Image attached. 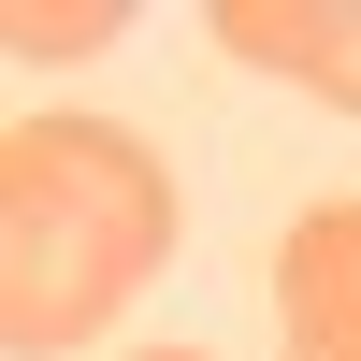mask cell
I'll list each match as a JSON object with an SVG mask.
<instances>
[{"instance_id":"cell-2","label":"cell","mask_w":361,"mask_h":361,"mask_svg":"<svg viewBox=\"0 0 361 361\" xmlns=\"http://www.w3.org/2000/svg\"><path fill=\"white\" fill-rule=\"evenodd\" d=\"M275 361H361V188L289 217V246H275Z\"/></svg>"},{"instance_id":"cell-4","label":"cell","mask_w":361,"mask_h":361,"mask_svg":"<svg viewBox=\"0 0 361 361\" xmlns=\"http://www.w3.org/2000/svg\"><path fill=\"white\" fill-rule=\"evenodd\" d=\"M130 44V0H15L0 15V58L15 73H44V58H116Z\"/></svg>"},{"instance_id":"cell-3","label":"cell","mask_w":361,"mask_h":361,"mask_svg":"<svg viewBox=\"0 0 361 361\" xmlns=\"http://www.w3.org/2000/svg\"><path fill=\"white\" fill-rule=\"evenodd\" d=\"M217 58L275 73L289 102L361 116V0H217Z\"/></svg>"},{"instance_id":"cell-1","label":"cell","mask_w":361,"mask_h":361,"mask_svg":"<svg viewBox=\"0 0 361 361\" xmlns=\"http://www.w3.org/2000/svg\"><path fill=\"white\" fill-rule=\"evenodd\" d=\"M173 260V159L116 116H15L0 130V347H102Z\"/></svg>"},{"instance_id":"cell-5","label":"cell","mask_w":361,"mask_h":361,"mask_svg":"<svg viewBox=\"0 0 361 361\" xmlns=\"http://www.w3.org/2000/svg\"><path fill=\"white\" fill-rule=\"evenodd\" d=\"M130 361H217V347H130Z\"/></svg>"}]
</instances>
